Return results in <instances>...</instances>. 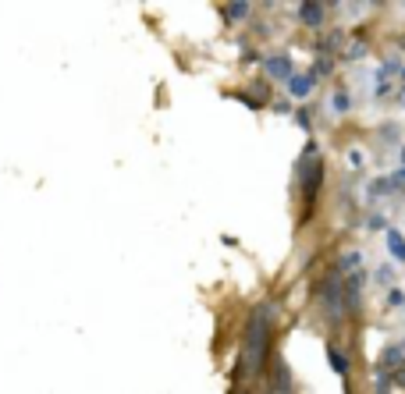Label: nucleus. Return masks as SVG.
Instances as JSON below:
<instances>
[{"mask_svg":"<svg viewBox=\"0 0 405 394\" xmlns=\"http://www.w3.org/2000/svg\"><path fill=\"white\" fill-rule=\"evenodd\" d=\"M327 359H331V369H334V373H341V376L348 373V362H345V355H341L338 348H327Z\"/></svg>","mask_w":405,"mask_h":394,"instance_id":"nucleus-9","label":"nucleus"},{"mask_svg":"<svg viewBox=\"0 0 405 394\" xmlns=\"http://www.w3.org/2000/svg\"><path fill=\"white\" fill-rule=\"evenodd\" d=\"M320 178H324V164L309 153V160H306V181H302V188H306V196L313 199L316 196V188H320Z\"/></svg>","mask_w":405,"mask_h":394,"instance_id":"nucleus-3","label":"nucleus"},{"mask_svg":"<svg viewBox=\"0 0 405 394\" xmlns=\"http://www.w3.org/2000/svg\"><path fill=\"white\" fill-rule=\"evenodd\" d=\"M313 82H316V75H292L288 86H292L295 96H309V93H313Z\"/></svg>","mask_w":405,"mask_h":394,"instance_id":"nucleus-7","label":"nucleus"},{"mask_svg":"<svg viewBox=\"0 0 405 394\" xmlns=\"http://www.w3.org/2000/svg\"><path fill=\"white\" fill-rule=\"evenodd\" d=\"M267 72L274 75V79H288L292 82V61L281 54V57H267Z\"/></svg>","mask_w":405,"mask_h":394,"instance_id":"nucleus-5","label":"nucleus"},{"mask_svg":"<svg viewBox=\"0 0 405 394\" xmlns=\"http://www.w3.org/2000/svg\"><path fill=\"white\" fill-rule=\"evenodd\" d=\"M387 298H391V305H405V295H401V291H391Z\"/></svg>","mask_w":405,"mask_h":394,"instance_id":"nucleus-11","label":"nucleus"},{"mask_svg":"<svg viewBox=\"0 0 405 394\" xmlns=\"http://www.w3.org/2000/svg\"><path fill=\"white\" fill-rule=\"evenodd\" d=\"M221 15H224L228 22H246V18L253 15V8H249V4H224Z\"/></svg>","mask_w":405,"mask_h":394,"instance_id":"nucleus-6","label":"nucleus"},{"mask_svg":"<svg viewBox=\"0 0 405 394\" xmlns=\"http://www.w3.org/2000/svg\"><path fill=\"white\" fill-rule=\"evenodd\" d=\"M320 305H324V313H327L331 320H341V316H345L348 291L341 288V277H338V274H331V277L320 284Z\"/></svg>","mask_w":405,"mask_h":394,"instance_id":"nucleus-2","label":"nucleus"},{"mask_svg":"<svg viewBox=\"0 0 405 394\" xmlns=\"http://www.w3.org/2000/svg\"><path fill=\"white\" fill-rule=\"evenodd\" d=\"M274 302H256V309L249 313V327H246V369L253 376L263 373L267 359H270V337H274Z\"/></svg>","mask_w":405,"mask_h":394,"instance_id":"nucleus-1","label":"nucleus"},{"mask_svg":"<svg viewBox=\"0 0 405 394\" xmlns=\"http://www.w3.org/2000/svg\"><path fill=\"white\" fill-rule=\"evenodd\" d=\"M324 15H327L324 4H302V8H299V22H302V26H313V29L324 26Z\"/></svg>","mask_w":405,"mask_h":394,"instance_id":"nucleus-4","label":"nucleus"},{"mask_svg":"<svg viewBox=\"0 0 405 394\" xmlns=\"http://www.w3.org/2000/svg\"><path fill=\"white\" fill-rule=\"evenodd\" d=\"M331 103H334V111H348V96H345V93H338Z\"/></svg>","mask_w":405,"mask_h":394,"instance_id":"nucleus-10","label":"nucleus"},{"mask_svg":"<svg viewBox=\"0 0 405 394\" xmlns=\"http://www.w3.org/2000/svg\"><path fill=\"white\" fill-rule=\"evenodd\" d=\"M387 245H391V256L405 263V238H401L398 231H387Z\"/></svg>","mask_w":405,"mask_h":394,"instance_id":"nucleus-8","label":"nucleus"}]
</instances>
